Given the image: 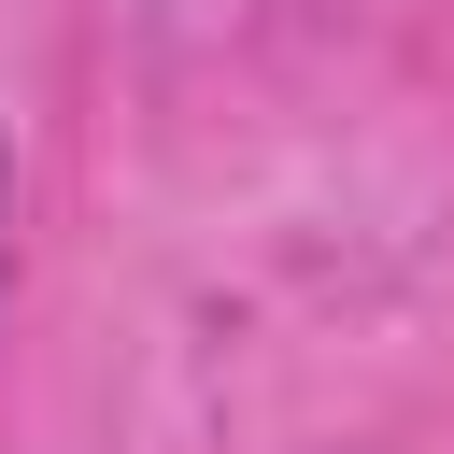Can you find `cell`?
I'll use <instances>...</instances> for the list:
<instances>
[{
  "instance_id": "cell-1",
  "label": "cell",
  "mask_w": 454,
  "mask_h": 454,
  "mask_svg": "<svg viewBox=\"0 0 454 454\" xmlns=\"http://www.w3.org/2000/svg\"><path fill=\"white\" fill-rule=\"evenodd\" d=\"M0 199H14V156H0Z\"/></svg>"
}]
</instances>
